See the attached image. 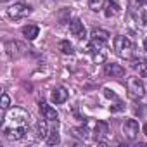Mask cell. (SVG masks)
I'll return each instance as SVG.
<instances>
[{"mask_svg":"<svg viewBox=\"0 0 147 147\" xmlns=\"http://www.w3.org/2000/svg\"><path fill=\"white\" fill-rule=\"evenodd\" d=\"M137 19H138V23H140L142 26H147V11H145V9H140V11L137 12Z\"/></svg>","mask_w":147,"mask_h":147,"instance_id":"44dd1931","label":"cell"},{"mask_svg":"<svg viewBox=\"0 0 147 147\" xmlns=\"http://www.w3.org/2000/svg\"><path fill=\"white\" fill-rule=\"evenodd\" d=\"M47 121L49 119H38V123H36V138H42V140H47V137H49V126H47Z\"/></svg>","mask_w":147,"mask_h":147,"instance_id":"4fadbf2b","label":"cell"},{"mask_svg":"<svg viewBox=\"0 0 147 147\" xmlns=\"http://www.w3.org/2000/svg\"><path fill=\"white\" fill-rule=\"evenodd\" d=\"M38 26L36 24H28V26H24L23 28V35L28 38V40H35L36 36H38Z\"/></svg>","mask_w":147,"mask_h":147,"instance_id":"2e32d148","label":"cell"},{"mask_svg":"<svg viewBox=\"0 0 147 147\" xmlns=\"http://www.w3.org/2000/svg\"><path fill=\"white\" fill-rule=\"evenodd\" d=\"M144 49H145V50H147V40H145V42H144Z\"/></svg>","mask_w":147,"mask_h":147,"instance_id":"4316f807","label":"cell"},{"mask_svg":"<svg viewBox=\"0 0 147 147\" xmlns=\"http://www.w3.org/2000/svg\"><path fill=\"white\" fill-rule=\"evenodd\" d=\"M92 59H94L95 64H102V62L106 61V50H104L99 43L95 45V49H94V52H92Z\"/></svg>","mask_w":147,"mask_h":147,"instance_id":"9a60e30c","label":"cell"},{"mask_svg":"<svg viewBox=\"0 0 147 147\" xmlns=\"http://www.w3.org/2000/svg\"><path fill=\"white\" fill-rule=\"evenodd\" d=\"M126 90H128V97H130V99H142V97L145 95V87H144L142 80L137 78V76L128 78V82H126Z\"/></svg>","mask_w":147,"mask_h":147,"instance_id":"3957f363","label":"cell"},{"mask_svg":"<svg viewBox=\"0 0 147 147\" xmlns=\"http://www.w3.org/2000/svg\"><path fill=\"white\" fill-rule=\"evenodd\" d=\"M131 67L138 71L140 76H147V59H140V57L135 59L133 64H131Z\"/></svg>","mask_w":147,"mask_h":147,"instance_id":"5bb4252c","label":"cell"},{"mask_svg":"<svg viewBox=\"0 0 147 147\" xmlns=\"http://www.w3.org/2000/svg\"><path fill=\"white\" fill-rule=\"evenodd\" d=\"M106 18H111V16H114L118 11H119V7H118V4L114 2V0H109L107 2V5H106Z\"/></svg>","mask_w":147,"mask_h":147,"instance_id":"ac0fdd59","label":"cell"},{"mask_svg":"<svg viewBox=\"0 0 147 147\" xmlns=\"http://www.w3.org/2000/svg\"><path fill=\"white\" fill-rule=\"evenodd\" d=\"M28 133V126H4V135L9 140H21Z\"/></svg>","mask_w":147,"mask_h":147,"instance_id":"5b68a950","label":"cell"},{"mask_svg":"<svg viewBox=\"0 0 147 147\" xmlns=\"http://www.w3.org/2000/svg\"><path fill=\"white\" fill-rule=\"evenodd\" d=\"M9 102H11V100H9V95L4 94V95H2V111H4V113H5L7 107H9Z\"/></svg>","mask_w":147,"mask_h":147,"instance_id":"7402d4cb","label":"cell"},{"mask_svg":"<svg viewBox=\"0 0 147 147\" xmlns=\"http://www.w3.org/2000/svg\"><path fill=\"white\" fill-rule=\"evenodd\" d=\"M69 33L73 35V36H76V38H85L87 36V30H85V24L82 23V19H78V18H75L71 23H69Z\"/></svg>","mask_w":147,"mask_h":147,"instance_id":"52a82bcc","label":"cell"},{"mask_svg":"<svg viewBox=\"0 0 147 147\" xmlns=\"http://www.w3.org/2000/svg\"><path fill=\"white\" fill-rule=\"evenodd\" d=\"M2 2H9V0H2Z\"/></svg>","mask_w":147,"mask_h":147,"instance_id":"83f0119b","label":"cell"},{"mask_svg":"<svg viewBox=\"0 0 147 147\" xmlns=\"http://www.w3.org/2000/svg\"><path fill=\"white\" fill-rule=\"evenodd\" d=\"M107 133H109V126H107V123H104V121H97V123L94 125V138H95L97 142H104V138L107 137Z\"/></svg>","mask_w":147,"mask_h":147,"instance_id":"ba28073f","label":"cell"},{"mask_svg":"<svg viewBox=\"0 0 147 147\" xmlns=\"http://www.w3.org/2000/svg\"><path fill=\"white\" fill-rule=\"evenodd\" d=\"M106 75L111 78H121L125 75V67L119 64H106Z\"/></svg>","mask_w":147,"mask_h":147,"instance_id":"7c38bea8","label":"cell"},{"mask_svg":"<svg viewBox=\"0 0 147 147\" xmlns=\"http://www.w3.org/2000/svg\"><path fill=\"white\" fill-rule=\"evenodd\" d=\"M104 95H106L107 99H116V94H114L113 90H109V88H106V90H104Z\"/></svg>","mask_w":147,"mask_h":147,"instance_id":"603a6c76","label":"cell"},{"mask_svg":"<svg viewBox=\"0 0 147 147\" xmlns=\"http://www.w3.org/2000/svg\"><path fill=\"white\" fill-rule=\"evenodd\" d=\"M142 131H144V135H145V137H147V123H145V125H144V128H142Z\"/></svg>","mask_w":147,"mask_h":147,"instance_id":"484cf974","label":"cell"},{"mask_svg":"<svg viewBox=\"0 0 147 147\" xmlns=\"http://www.w3.org/2000/svg\"><path fill=\"white\" fill-rule=\"evenodd\" d=\"M40 113H42V116H43L45 119H49V121H57V118H59L57 111H55L52 106L45 104V102H40Z\"/></svg>","mask_w":147,"mask_h":147,"instance_id":"30bf717a","label":"cell"},{"mask_svg":"<svg viewBox=\"0 0 147 147\" xmlns=\"http://www.w3.org/2000/svg\"><path fill=\"white\" fill-rule=\"evenodd\" d=\"M109 36H111L109 31H106V30H102V28H95V30H92V35H90L92 42H95V43H99V45L107 43Z\"/></svg>","mask_w":147,"mask_h":147,"instance_id":"9c48e42d","label":"cell"},{"mask_svg":"<svg viewBox=\"0 0 147 147\" xmlns=\"http://www.w3.org/2000/svg\"><path fill=\"white\" fill-rule=\"evenodd\" d=\"M59 142H61L59 131H57V130H52V131L49 133V137H47V144H49V145H55V144H59Z\"/></svg>","mask_w":147,"mask_h":147,"instance_id":"ffe728a7","label":"cell"},{"mask_svg":"<svg viewBox=\"0 0 147 147\" xmlns=\"http://www.w3.org/2000/svg\"><path fill=\"white\" fill-rule=\"evenodd\" d=\"M59 49H61V52L66 54V55H71L73 52H75V47H73L67 40H62V42L59 43Z\"/></svg>","mask_w":147,"mask_h":147,"instance_id":"d6986e66","label":"cell"},{"mask_svg":"<svg viewBox=\"0 0 147 147\" xmlns=\"http://www.w3.org/2000/svg\"><path fill=\"white\" fill-rule=\"evenodd\" d=\"M66 99H67V90L64 87H57L50 94V100L54 104H62V102H66Z\"/></svg>","mask_w":147,"mask_h":147,"instance_id":"8fae6325","label":"cell"},{"mask_svg":"<svg viewBox=\"0 0 147 147\" xmlns=\"http://www.w3.org/2000/svg\"><path fill=\"white\" fill-rule=\"evenodd\" d=\"M4 121L7 123L4 126H28V123H30V113H26L21 107H14L7 114H4Z\"/></svg>","mask_w":147,"mask_h":147,"instance_id":"6da1fadb","label":"cell"},{"mask_svg":"<svg viewBox=\"0 0 147 147\" xmlns=\"http://www.w3.org/2000/svg\"><path fill=\"white\" fill-rule=\"evenodd\" d=\"M123 133H125V137L128 140H135L138 137V123L135 119H131V118L125 119V123H123Z\"/></svg>","mask_w":147,"mask_h":147,"instance_id":"8992f818","label":"cell"},{"mask_svg":"<svg viewBox=\"0 0 147 147\" xmlns=\"http://www.w3.org/2000/svg\"><path fill=\"white\" fill-rule=\"evenodd\" d=\"M121 109H123V104H121V102H118V104L113 107V111H121Z\"/></svg>","mask_w":147,"mask_h":147,"instance_id":"cb8c5ba5","label":"cell"},{"mask_svg":"<svg viewBox=\"0 0 147 147\" xmlns=\"http://www.w3.org/2000/svg\"><path fill=\"white\" fill-rule=\"evenodd\" d=\"M135 2H137V5H145L147 0H135Z\"/></svg>","mask_w":147,"mask_h":147,"instance_id":"d4e9b609","label":"cell"},{"mask_svg":"<svg viewBox=\"0 0 147 147\" xmlns=\"http://www.w3.org/2000/svg\"><path fill=\"white\" fill-rule=\"evenodd\" d=\"M107 2H109V0H88V7H90L92 11H95V12H99V11H102V9H106V5H107Z\"/></svg>","mask_w":147,"mask_h":147,"instance_id":"e0dca14e","label":"cell"},{"mask_svg":"<svg viewBox=\"0 0 147 147\" xmlns=\"http://www.w3.org/2000/svg\"><path fill=\"white\" fill-rule=\"evenodd\" d=\"M30 14H31V7L26 5V4H23V2H16V4H12L7 9V16L11 19H21V18L30 16Z\"/></svg>","mask_w":147,"mask_h":147,"instance_id":"277c9868","label":"cell"},{"mask_svg":"<svg viewBox=\"0 0 147 147\" xmlns=\"http://www.w3.org/2000/svg\"><path fill=\"white\" fill-rule=\"evenodd\" d=\"M113 47H114V52L121 57V59H131L133 57V50H135V45L133 42L128 38V36H116L114 42H113Z\"/></svg>","mask_w":147,"mask_h":147,"instance_id":"7a4b0ae2","label":"cell"}]
</instances>
